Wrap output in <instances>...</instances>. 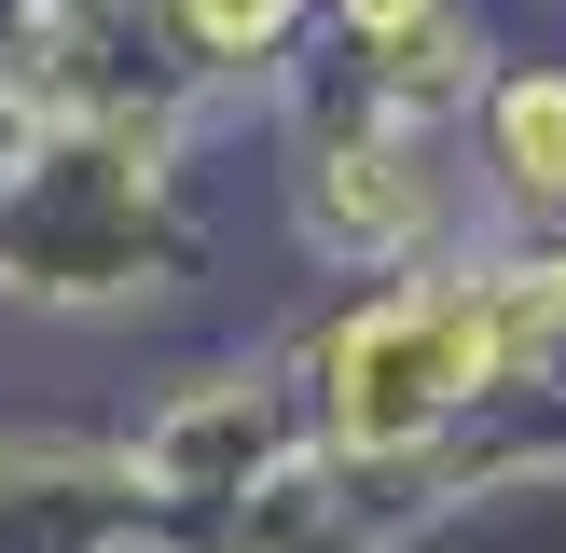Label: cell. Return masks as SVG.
<instances>
[{"instance_id": "cell-3", "label": "cell", "mask_w": 566, "mask_h": 553, "mask_svg": "<svg viewBox=\"0 0 566 553\" xmlns=\"http://www.w3.org/2000/svg\"><path fill=\"white\" fill-rule=\"evenodd\" d=\"M497 83V55H484V28L457 14V0H429L415 28H387V42H359V97H387V111H470Z\"/></svg>"}, {"instance_id": "cell-4", "label": "cell", "mask_w": 566, "mask_h": 553, "mask_svg": "<svg viewBox=\"0 0 566 553\" xmlns=\"http://www.w3.org/2000/svg\"><path fill=\"white\" fill-rule=\"evenodd\" d=\"M484 166L525 221H566V70H497L484 83Z\"/></svg>"}, {"instance_id": "cell-5", "label": "cell", "mask_w": 566, "mask_h": 553, "mask_svg": "<svg viewBox=\"0 0 566 553\" xmlns=\"http://www.w3.org/2000/svg\"><path fill=\"white\" fill-rule=\"evenodd\" d=\"M304 14H318V0H166L180 55H208V70H263V55H291Z\"/></svg>"}, {"instance_id": "cell-6", "label": "cell", "mask_w": 566, "mask_h": 553, "mask_svg": "<svg viewBox=\"0 0 566 553\" xmlns=\"http://www.w3.org/2000/svg\"><path fill=\"white\" fill-rule=\"evenodd\" d=\"M429 14V0H332V28H346V42H387V28H415Z\"/></svg>"}, {"instance_id": "cell-2", "label": "cell", "mask_w": 566, "mask_h": 553, "mask_svg": "<svg viewBox=\"0 0 566 553\" xmlns=\"http://www.w3.org/2000/svg\"><path fill=\"white\" fill-rule=\"evenodd\" d=\"M304 221L359 263H415L442 236V166L415 153V111H387V97L332 111L318 153H304Z\"/></svg>"}, {"instance_id": "cell-1", "label": "cell", "mask_w": 566, "mask_h": 553, "mask_svg": "<svg viewBox=\"0 0 566 553\" xmlns=\"http://www.w3.org/2000/svg\"><path fill=\"white\" fill-rule=\"evenodd\" d=\"M304 387H318V429L346 457H415L442 415L512 387V346L484 319V276H401V291H359L318 332Z\"/></svg>"}]
</instances>
